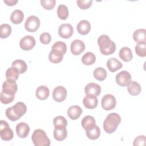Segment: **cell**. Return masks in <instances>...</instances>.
I'll list each match as a JSON object with an SVG mask.
<instances>
[{"label": "cell", "instance_id": "obj_43", "mask_svg": "<svg viewBox=\"0 0 146 146\" xmlns=\"http://www.w3.org/2000/svg\"><path fill=\"white\" fill-rule=\"evenodd\" d=\"M3 2L6 4V5L12 6H14L18 2V1L17 0H4Z\"/></svg>", "mask_w": 146, "mask_h": 146}, {"label": "cell", "instance_id": "obj_28", "mask_svg": "<svg viewBox=\"0 0 146 146\" xmlns=\"http://www.w3.org/2000/svg\"><path fill=\"white\" fill-rule=\"evenodd\" d=\"M96 60V56L95 54L91 52H87L85 53L82 58V62L84 65L90 66L93 64Z\"/></svg>", "mask_w": 146, "mask_h": 146}, {"label": "cell", "instance_id": "obj_29", "mask_svg": "<svg viewBox=\"0 0 146 146\" xmlns=\"http://www.w3.org/2000/svg\"><path fill=\"white\" fill-rule=\"evenodd\" d=\"M19 72L17 68L11 67L7 68L6 71V78L7 79L16 81L19 77Z\"/></svg>", "mask_w": 146, "mask_h": 146}, {"label": "cell", "instance_id": "obj_34", "mask_svg": "<svg viewBox=\"0 0 146 146\" xmlns=\"http://www.w3.org/2000/svg\"><path fill=\"white\" fill-rule=\"evenodd\" d=\"M11 33V26L6 23L2 24L0 26V37L2 39L6 38Z\"/></svg>", "mask_w": 146, "mask_h": 146}, {"label": "cell", "instance_id": "obj_41", "mask_svg": "<svg viewBox=\"0 0 146 146\" xmlns=\"http://www.w3.org/2000/svg\"><path fill=\"white\" fill-rule=\"evenodd\" d=\"M40 41L44 44H48L51 40V36L48 33H43L40 35Z\"/></svg>", "mask_w": 146, "mask_h": 146}, {"label": "cell", "instance_id": "obj_31", "mask_svg": "<svg viewBox=\"0 0 146 146\" xmlns=\"http://www.w3.org/2000/svg\"><path fill=\"white\" fill-rule=\"evenodd\" d=\"M11 64H12V67H14L18 69V70L19 72V74H21L25 73L27 69V64L23 60H21V59L15 60Z\"/></svg>", "mask_w": 146, "mask_h": 146}, {"label": "cell", "instance_id": "obj_36", "mask_svg": "<svg viewBox=\"0 0 146 146\" xmlns=\"http://www.w3.org/2000/svg\"><path fill=\"white\" fill-rule=\"evenodd\" d=\"M53 124L55 128L66 127L67 125V121L64 117L62 116H58L54 119Z\"/></svg>", "mask_w": 146, "mask_h": 146}, {"label": "cell", "instance_id": "obj_33", "mask_svg": "<svg viewBox=\"0 0 146 146\" xmlns=\"http://www.w3.org/2000/svg\"><path fill=\"white\" fill-rule=\"evenodd\" d=\"M68 9L64 5H59L57 9V14L58 17L62 20H66L68 17Z\"/></svg>", "mask_w": 146, "mask_h": 146}, {"label": "cell", "instance_id": "obj_37", "mask_svg": "<svg viewBox=\"0 0 146 146\" xmlns=\"http://www.w3.org/2000/svg\"><path fill=\"white\" fill-rule=\"evenodd\" d=\"M135 52L140 57L146 56V42L138 43L135 47Z\"/></svg>", "mask_w": 146, "mask_h": 146}, {"label": "cell", "instance_id": "obj_7", "mask_svg": "<svg viewBox=\"0 0 146 146\" xmlns=\"http://www.w3.org/2000/svg\"><path fill=\"white\" fill-rule=\"evenodd\" d=\"M116 104V99L112 95L107 94L104 95L102 99V107L104 110L106 111L111 110L115 108Z\"/></svg>", "mask_w": 146, "mask_h": 146}, {"label": "cell", "instance_id": "obj_39", "mask_svg": "<svg viewBox=\"0 0 146 146\" xmlns=\"http://www.w3.org/2000/svg\"><path fill=\"white\" fill-rule=\"evenodd\" d=\"M55 0H41L40 4L42 7L47 10H52L55 6Z\"/></svg>", "mask_w": 146, "mask_h": 146}, {"label": "cell", "instance_id": "obj_21", "mask_svg": "<svg viewBox=\"0 0 146 146\" xmlns=\"http://www.w3.org/2000/svg\"><path fill=\"white\" fill-rule=\"evenodd\" d=\"M63 55L64 54L59 51L51 50L48 55V59L52 63H59L62 61Z\"/></svg>", "mask_w": 146, "mask_h": 146}, {"label": "cell", "instance_id": "obj_25", "mask_svg": "<svg viewBox=\"0 0 146 146\" xmlns=\"http://www.w3.org/2000/svg\"><path fill=\"white\" fill-rule=\"evenodd\" d=\"M67 136V131L66 127H57L54 130V137L58 141L64 140Z\"/></svg>", "mask_w": 146, "mask_h": 146}, {"label": "cell", "instance_id": "obj_35", "mask_svg": "<svg viewBox=\"0 0 146 146\" xmlns=\"http://www.w3.org/2000/svg\"><path fill=\"white\" fill-rule=\"evenodd\" d=\"M15 98V95L6 93L3 91H1L0 95V100L2 103L7 104L11 103Z\"/></svg>", "mask_w": 146, "mask_h": 146}, {"label": "cell", "instance_id": "obj_27", "mask_svg": "<svg viewBox=\"0 0 146 146\" xmlns=\"http://www.w3.org/2000/svg\"><path fill=\"white\" fill-rule=\"evenodd\" d=\"M24 18V14L20 10H15L11 14L10 20L13 23L18 25L21 23Z\"/></svg>", "mask_w": 146, "mask_h": 146}, {"label": "cell", "instance_id": "obj_5", "mask_svg": "<svg viewBox=\"0 0 146 146\" xmlns=\"http://www.w3.org/2000/svg\"><path fill=\"white\" fill-rule=\"evenodd\" d=\"M0 135L1 139L5 141L11 140L14 137L13 131L8 123L2 120L0 121Z\"/></svg>", "mask_w": 146, "mask_h": 146}, {"label": "cell", "instance_id": "obj_20", "mask_svg": "<svg viewBox=\"0 0 146 146\" xmlns=\"http://www.w3.org/2000/svg\"><path fill=\"white\" fill-rule=\"evenodd\" d=\"M91 30L90 23L87 20L80 21L77 25L78 32L81 35H87Z\"/></svg>", "mask_w": 146, "mask_h": 146}, {"label": "cell", "instance_id": "obj_8", "mask_svg": "<svg viewBox=\"0 0 146 146\" xmlns=\"http://www.w3.org/2000/svg\"><path fill=\"white\" fill-rule=\"evenodd\" d=\"M35 44L36 42L35 38L31 35H26L23 37L19 42L20 47L25 51L31 50L34 47Z\"/></svg>", "mask_w": 146, "mask_h": 146}, {"label": "cell", "instance_id": "obj_1", "mask_svg": "<svg viewBox=\"0 0 146 146\" xmlns=\"http://www.w3.org/2000/svg\"><path fill=\"white\" fill-rule=\"evenodd\" d=\"M27 111L26 104L21 102L17 103L14 106L7 108L5 111L7 117L11 121H15L23 116Z\"/></svg>", "mask_w": 146, "mask_h": 146}, {"label": "cell", "instance_id": "obj_24", "mask_svg": "<svg viewBox=\"0 0 146 146\" xmlns=\"http://www.w3.org/2000/svg\"><path fill=\"white\" fill-rule=\"evenodd\" d=\"M119 57L123 61L128 62L132 59L133 55L131 50L127 47L121 48L119 51Z\"/></svg>", "mask_w": 146, "mask_h": 146}, {"label": "cell", "instance_id": "obj_30", "mask_svg": "<svg viewBox=\"0 0 146 146\" xmlns=\"http://www.w3.org/2000/svg\"><path fill=\"white\" fill-rule=\"evenodd\" d=\"M94 78L99 81H103L106 79L107 75L106 70L103 67H98L93 72Z\"/></svg>", "mask_w": 146, "mask_h": 146}, {"label": "cell", "instance_id": "obj_40", "mask_svg": "<svg viewBox=\"0 0 146 146\" xmlns=\"http://www.w3.org/2000/svg\"><path fill=\"white\" fill-rule=\"evenodd\" d=\"M76 3L79 7L82 10H86L90 8L92 3V0H78Z\"/></svg>", "mask_w": 146, "mask_h": 146}, {"label": "cell", "instance_id": "obj_17", "mask_svg": "<svg viewBox=\"0 0 146 146\" xmlns=\"http://www.w3.org/2000/svg\"><path fill=\"white\" fill-rule=\"evenodd\" d=\"M82 109L78 106H71L67 110V115L71 120H76L82 114Z\"/></svg>", "mask_w": 146, "mask_h": 146}, {"label": "cell", "instance_id": "obj_11", "mask_svg": "<svg viewBox=\"0 0 146 146\" xmlns=\"http://www.w3.org/2000/svg\"><path fill=\"white\" fill-rule=\"evenodd\" d=\"M74 33V29L71 25L69 23L62 24L58 29V34L59 36L64 39L70 38Z\"/></svg>", "mask_w": 146, "mask_h": 146}, {"label": "cell", "instance_id": "obj_23", "mask_svg": "<svg viewBox=\"0 0 146 146\" xmlns=\"http://www.w3.org/2000/svg\"><path fill=\"white\" fill-rule=\"evenodd\" d=\"M133 38L136 43L146 42V30L140 29L135 30L133 34Z\"/></svg>", "mask_w": 146, "mask_h": 146}, {"label": "cell", "instance_id": "obj_12", "mask_svg": "<svg viewBox=\"0 0 146 146\" xmlns=\"http://www.w3.org/2000/svg\"><path fill=\"white\" fill-rule=\"evenodd\" d=\"M71 52L74 55H79L84 51L85 44L79 39L73 40L71 44Z\"/></svg>", "mask_w": 146, "mask_h": 146}, {"label": "cell", "instance_id": "obj_38", "mask_svg": "<svg viewBox=\"0 0 146 146\" xmlns=\"http://www.w3.org/2000/svg\"><path fill=\"white\" fill-rule=\"evenodd\" d=\"M51 50H55L59 51L64 54L67 51V46L64 42H63L61 41H58L55 43H54V44L51 47Z\"/></svg>", "mask_w": 146, "mask_h": 146}, {"label": "cell", "instance_id": "obj_3", "mask_svg": "<svg viewBox=\"0 0 146 146\" xmlns=\"http://www.w3.org/2000/svg\"><path fill=\"white\" fill-rule=\"evenodd\" d=\"M121 122V117L117 113H111L107 115L103 122V128L107 133L114 132Z\"/></svg>", "mask_w": 146, "mask_h": 146}, {"label": "cell", "instance_id": "obj_42", "mask_svg": "<svg viewBox=\"0 0 146 146\" xmlns=\"http://www.w3.org/2000/svg\"><path fill=\"white\" fill-rule=\"evenodd\" d=\"M145 141H146L145 136L144 135H140L135 139L133 145L134 146L144 145L145 144Z\"/></svg>", "mask_w": 146, "mask_h": 146}, {"label": "cell", "instance_id": "obj_2", "mask_svg": "<svg viewBox=\"0 0 146 146\" xmlns=\"http://www.w3.org/2000/svg\"><path fill=\"white\" fill-rule=\"evenodd\" d=\"M98 43L101 53L104 55H109L115 52L116 44L107 35H102L98 39Z\"/></svg>", "mask_w": 146, "mask_h": 146}, {"label": "cell", "instance_id": "obj_16", "mask_svg": "<svg viewBox=\"0 0 146 146\" xmlns=\"http://www.w3.org/2000/svg\"><path fill=\"white\" fill-rule=\"evenodd\" d=\"M84 107L88 109H94L96 108L98 104V99L94 95H86L83 100Z\"/></svg>", "mask_w": 146, "mask_h": 146}, {"label": "cell", "instance_id": "obj_4", "mask_svg": "<svg viewBox=\"0 0 146 146\" xmlns=\"http://www.w3.org/2000/svg\"><path fill=\"white\" fill-rule=\"evenodd\" d=\"M31 139L35 146H48L51 144L47 134L41 129H36L33 132Z\"/></svg>", "mask_w": 146, "mask_h": 146}, {"label": "cell", "instance_id": "obj_22", "mask_svg": "<svg viewBox=\"0 0 146 146\" xmlns=\"http://www.w3.org/2000/svg\"><path fill=\"white\" fill-rule=\"evenodd\" d=\"M50 94L49 89L45 86H40L38 87L35 92L36 98L41 100H46L48 98Z\"/></svg>", "mask_w": 146, "mask_h": 146}, {"label": "cell", "instance_id": "obj_6", "mask_svg": "<svg viewBox=\"0 0 146 146\" xmlns=\"http://www.w3.org/2000/svg\"><path fill=\"white\" fill-rule=\"evenodd\" d=\"M40 26L39 19L34 15L29 17L25 23V28L28 32L34 33L38 30Z\"/></svg>", "mask_w": 146, "mask_h": 146}, {"label": "cell", "instance_id": "obj_13", "mask_svg": "<svg viewBox=\"0 0 146 146\" xmlns=\"http://www.w3.org/2000/svg\"><path fill=\"white\" fill-rule=\"evenodd\" d=\"M18 86L15 81L10 79L5 80L2 84V91L15 95L17 91Z\"/></svg>", "mask_w": 146, "mask_h": 146}, {"label": "cell", "instance_id": "obj_15", "mask_svg": "<svg viewBox=\"0 0 146 146\" xmlns=\"http://www.w3.org/2000/svg\"><path fill=\"white\" fill-rule=\"evenodd\" d=\"M29 132V125L25 122H21L16 126V132L18 137L20 138L26 137L28 136Z\"/></svg>", "mask_w": 146, "mask_h": 146}, {"label": "cell", "instance_id": "obj_26", "mask_svg": "<svg viewBox=\"0 0 146 146\" xmlns=\"http://www.w3.org/2000/svg\"><path fill=\"white\" fill-rule=\"evenodd\" d=\"M127 86V90L129 94L132 96H136L141 92V86L135 81H131Z\"/></svg>", "mask_w": 146, "mask_h": 146}, {"label": "cell", "instance_id": "obj_18", "mask_svg": "<svg viewBox=\"0 0 146 146\" xmlns=\"http://www.w3.org/2000/svg\"><path fill=\"white\" fill-rule=\"evenodd\" d=\"M81 124L84 129L88 131L93 128L96 125V121L93 116L87 115L83 118Z\"/></svg>", "mask_w": 146, "mask_h": 146}, {"label": "cell", "instance_id": "obj_19", "mask_svg": "<svg viewBox=\"0 0 146 146\" xmlns=\"http://www.w3.org/2000/svg\"><path fill=\"white\" fill-rule=\"evenodd\" d=\"M107 66L111 72H115L119 69L121 68L123 64L116 58H112L107 60Z\"/></svg>", "mask_w": 146, "mask_h": 146}, {"label": "cell", "instance_id": "obj_14", "mask_svg": "<svg viewBox=\"0 0 146 146\" xmlns=\"http://www.w3.org/2000/svg\"><path fill=\"white\" fill-rule=\"evenodd\" d=\"M84 92L86 95L99 96L101 93L100 86L95 83H90L84 88Z\"/></svg>", "mask_w": 146, "mask_h": 146}, {"label": "cell", "instance_id": "obj_9", "mask_svg": "<svg viewBox=\"0 0 146 146\" xmlns=\"http://www.w3.org/2000/svg\"><path fill=\"white\" fill-rule=\"evenodd\" d=\"M116 82L121 87L127 86L131 82V74L127 71H122L116 75Z\"/></svg>", "mask_w": 146, "mask_h": 146}, {"label": "cell", "instance_id": "obj_10", "mask_svg": "<svg viewBox=\"0 0 146 146\" xmlns=\"http://www.w3.org/2000/svg\"><path fill=\"white\" fill-rule=\"evenodd\" d=\"M66 89L61 86L55 87L52 91V98L57 102H62L67 97Z\"/></svg>", "mask_w": 146, "mask_h": 146}, {"label": "cell", "instance_id": "obj_32", "mask_svg": "<svg viewBox=\"0 0 146 146\" xmlns=\"http://www.w3.org/2000/svg\"><path fill=\"white\" fill-rule=\"evenodd\" d=\"M86 131L87 137L92 140L98 139L100 135V130L96 125L93 128Z\"/></svg>", "mask_w": 146, "mask_h": 146}]
</instances>
